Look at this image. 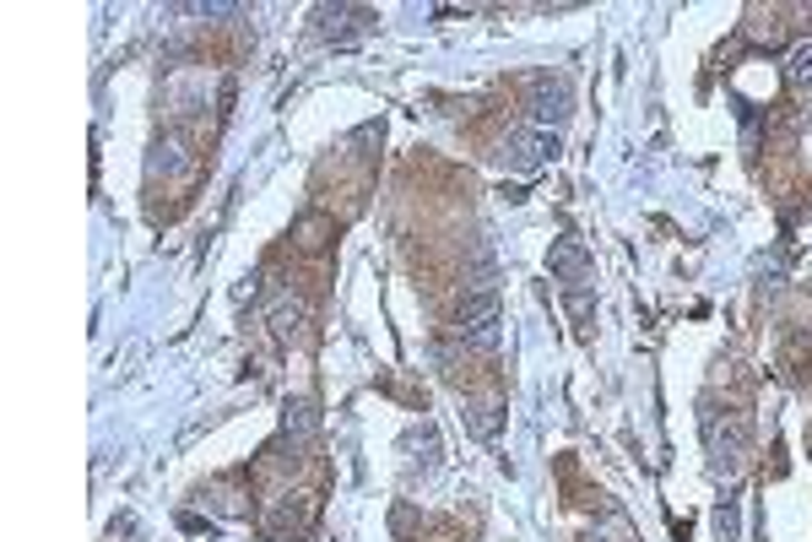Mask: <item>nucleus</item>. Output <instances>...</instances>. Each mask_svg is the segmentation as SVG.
<instances>
[{
  "label": "nucleus",
  "instance_id": "obj_1",
  "mask_svg": "<svg viewBox=\"0 0 812 542\" xmlns=\"http://www.w3.org/2000/svg\"><path fill=\"white\" fill-rule=\"evenodd\" d=\"M455 321H461V336L472 347H493L498 342V288L483 283V288H466L461 304H455Z\"/></svg>",
  "mask_w": 812,
  "mask_h": 542
},
{
  "label": "nucleus",
  "instance_id": "obj_2",
  "mask_svg": "<svg viewBox=\"0 0 812 542\" xmlns=\"http://www.w3.org/2000/svg\"><path fill=\"white\" fill-rule=\"evenodd\" d=\"M558 158V130H515L509 141H504V152H498V164L515 168V174H536V168H547Z\"/></svg>",
  "mask_w": 812,
  "mask_h": 542
},
{
  "label": "nucleus",
  "instance_id": "obj_3",
  "mask_svg": "<svg viewBox=\"0 0 812 542\" xmlns=\"http://www.w3.org/2000/svg\"><path fill=\"white\" fill-rule=\"evenodd\" d=\"M315 17H320V39H330V43H358L374 33V11H364V6H341V11L325 6Z\"/></svg>",
  "mask_w": 812,
  "mask_h": 542
},
{
  "label": "nucleus",
  "instance_id": "obj_4",
  "mask_svg": "<svg viewBox=\"0 0 812 542\" xmlns=\"http://www.w3.org/2000/svg\"><path fill=\"white\" fill-rule=\"evenodd\" d=\"M742 451H747V428H742L736 417H731L726 428L710 423V456H715L721 472H736V466H742Z\"/></svg>",
  "mask_w": 812,
  "mask_h": 542
},
{
  "label": "nucleus",
  "instance_id": "obj_5",
  "mask_svg": "<svg viewBox=\"0 0 812 542\" xmlns=\"http://www.w3.org/2000/svg\"><path fill=\"white\" fill-rule=\"evenodd\" d=\"M568 104H574V98H568L564 82H542V87H536V109H531V115H536V130H558V126H564Z\"/></svg>",
  "mask_w": 812,
  "mask_h": 542
},
{
  "label": "nucleus",
  "instance_id": "obj_6",
  "mask_svg": "<svg viewBox=\"0 0 812 542\" xmlns=\"http://www.w3.org/2000/svg\"><path fill=\"white\" fill-rule=\"evenodd\" d=\"M553 277H564L574 293L585 288L591 283V255H585V245H574V239L553 245Z\"/></svg>",
  "mask_w": 812,
  "mask_h": 542
},
{
  "label": "nucleus",
  "instance_id": "obj_7",
  "mask_svg": "<svg viewBox=\"0 0 812 542\" xmlns=\"http://www.w3.org/2000/svg\"><path fill=\"white\" fill-rule=\"evenodd\" d=\"M785 82L812 98V43H796V49H791V60H785Z\"/></svg>",
  "mask_w": 812,
  "mask_h": 542
}]
</instances>
